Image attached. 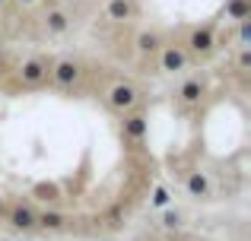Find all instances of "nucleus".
Masks as SVG:
<instances>
[{
	"label": "nucleus",
	"instance_id": "obj_1",
	"mask_svg": "<svg viewBox=\"0 0 251 241\" xmlns=\"http://www.w3.org/2000/svg\"><path fill=\"white\" fill-rule=\"evenodd\" d=\"M108 102H111V108H118V111H124V108H130V105L137 102V92H134V86H127V83H118V86L111 89Z\"/></svg>",
	"mask_w": 251,
	"mask_h": 241
},
{
	"label": "nucleus",
	"instance_id": "obj_2",
	"mask_svg": "<svg viewBox=\"0 0 251 241\" xmlns=\"http://www.w3.org/2000/svg\"><path fill=\"white\" fill-rule=\"evenodd\" d=\"M10 222L16 225V229L29 232V229H35V213L25 210V206H16V210H13V216H10Z\"/></svg>",
	"mask_w": 251,
	"mask_h": 241
},
{
	"label": "nucleus",
	"instance_id": "obj_3",
	"mask_svg": "<svg viewBox=\"0 0 251 241\" xmlns=\"http://www.w3.org/2000/svg\"><path fill=\"white\" fill-rule=\"evenodd\" d=\"M191 48H194L197 54H207V51L213 48V32L210 29H197L194 35H191Z\"/></svg>",
	"mask_w": 251,
	"mask_h": 241
},
{
	"label": "nucleus",
	"instance_id": "obj_4",
	"mask_svg": "<svg viewBox=\"0 0 251 241\" xmlns=\"http://www.w3.org/2000/svg\"><path fill=\"white\" fill-rule=\"evenodd\" d=\"M45 73H48V67H45L42 61H29V64H23V80H25V83H42V80H45Z\"/></svg>",
	"mask_w": 251,
	"mask_h": 241
},
{
	"label": "nucleus",
	"instance_id": "obj_5",
	"mask_svg": "<svg viewBox=\"0 0 251 241\" xmlns=\"http://www.w3.org/2000/svg\"><path fill=\"white\" fill-rule=\"evenodd\" d=\"M184 67V54L178 48H169L166 54H162V70H169V73H175V70Z\"/></svg>",
	"mask_w": 251,
	"mask_h": 241
},
{
	"label": "nucleus",
	"instance_id": "obj_6",
	"mask_svg": "<svg viewBox=\"0 0 251 241\" xmlns=\"http://www.w3.org/2000/svg\"><path fill=\"white\" fill-rule=\"evenodd\" d=\"M54 80H57V83H64V86H67V83H74V80H76V64L61 61V64L54 67Z\"/></svg>",
	"mask_w": 251,
	"mask_h": 241
},
{
	"label": "nucleus",
	"instance_id": "obj_7",
	"mask_svg": "<svg viewBox=\"0 0 251 241\" xmlns=\"http://www.w3.org/2000/svg\"><path fill=\"white\" fill-rule=\"evenodd\" d=\"M188 191H191V197H207V191H210L207 178H203L201 172H194V175L188 178Z\"/></svg>",
	"mask_w": 251,
	"mask_h": 241
},
{
	"label": "nucleus",
	"instance_id": "obj_8",
	"mask_svg": "<svg viewBox=\"0 0 251 241\" xmlns=\"http://www.w3.org/2000/svg\"><path fill=\"white\" fill-rule=\"evenodd\" d=\"M124 130H127V136H134V140H140V136L147 133V118H140V114H134V118H127V124H124Z\"/></svg>",
	"mask_w": 251,
	"mask_h": 241
},
{
	"label": "nucleus",
	"instance_id": "obj_9",
	"mask_svg": "<svg viewBox=\"0 0 251 241\" xmlns=\"http://www.w3.org/2000/svg\"><path fill=\"white\" fill-rule=\"evenodd\" d=\"M64 222H67V219H64L61 213H42V216H35V225H42V229H61Z\"/></svg>",
	"mask_w": 251,
	"mask_h": 241
},
{
	"label": "nucleus",
	"instance_id": "obj_10",
	"mask_svg": "<svg viewBox=\"0 0 251 241\" xmlns=\"http://www.w3.org/2000/svg\"><path fill=\"white\" fill-rule=\"evenodd\" d=\"M201 92H203V89H201V83H197V80H188L181 86V99L184 102H201Z\"/></svg>",
	"mask_w": 251,
	"mask_h": 241
},
{
	"label": "nucleus",
	"instance_id": "obj_11",
	"mask_svg": "<svg viewBox=\"0 0 251 241\" xmlns=\"http://www.w3.org/2000/svg\"><path fill=\"white\" fill-rule=\"evenodd\" d=\"M108 16L111 19H127L130 16V3L127 0H111L108 3Z\"/></svg>",
	"mask_w": 251,
	"mask_h": 241
},
{
	"label": "nucleus",
	"instance_id": "obj_12",
	"mask_svg": "<svg viewBox=\"0 0 251 241\" xmlns=\"http://www.w3.org/2000/svg\"><path fill=\"white\" fill-rule=\"evenodd\" d=\"M248 0H232V3H229V16L232 19H248Z\"/></svg>",
	"mask_w": 251,
	"mask_h": 241
},
{
	"label": "nucleus",
	"instance_id": "obj_13",
	"mask_svg": "<svg viewBox=\"0 0 251 241\" xmlns=\"http://www.w3.org/2000/svg\"><path fill=\"white\" fill-rule=\"evenodd\" d=\"M48 25H51L54 32H64V29H67V16H64L61 10H54V13L48 16Z\"/></svg>",
	"mask_w": 251,
	"mask_h": 241
},
{
	"label": "nucleus",
	"instance_id": "obj_14",
	"mask_svg": "<svg viewBox=\"0 0 251 241\" xmlns=\"http://www.w3.org/2000/svg\"><path fill=\"white\" fill-rule=\"evenodd\" d=\"M169 203V191L166 187H156V194H153V206H166Z\"/></svg>",
	"mask_w": 251,
	"mask_h": 241
},
{
	"label": "nucleus",
	"instance_id": "obj_15",
	"mask_svg": "<svg viewBox=\"0 0 251 241\" xmlns=\"http://www.w3.org/2000/svg\"><path fill=\"white\" fill-rule=\"evenodd\" d=\"M156 44H159V42H156V35H140V51H153Z\"/></svg>",
	"mask_w": 251,
	"mask_h": 241
},
{
	"label": "nucleus",
	"instance_id": "obj_16",
	"mask_svg": "<svg viewBox=\"0 0 251 241\" xmlns=\"http://www.w3.org/2000/svg\"><path fill=\"white\" fill-rule=\"evenodd\" d=\"M242 42H251V25H248V19H242Z\"/></svg>",
	"mask_w": 251,
	"mask_h": 241
},
{
	"label": "nucleus",
	"instance_id": "obj_17",
	"mask_svg": "<svg viewBox=\"0 0 251 241\" xmlns=\"http://www.w3.org/2000/svg\"><path fill=\"white\" fill-rule=\"evenodd\" d=\"M162 222H166L169 229H175V225H178V213H166V219H162Z\"/></svg>",
	"mask_w": 251,
	"mask_h": 241
},
{
	"label": "nucleus",
	"instance_id": "obj_18",
	"mask_svg": "<svg viewBox=\"0 0 251 241\" xmlns=\"http://www.w3.org/2000/svg\"><path fill=\"white\" fill-rule=\"evenodd\" d=\"M25 3H29V0H25Z\"/></svg>",
	"mask_w": 251,
	"mask_h": 241
}]
</instances>
